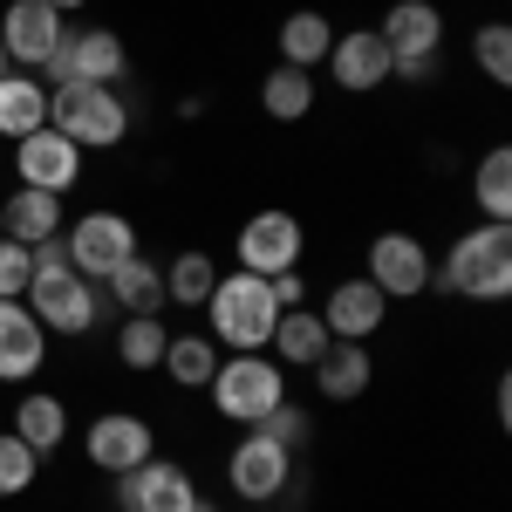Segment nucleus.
Segmentation results:
<instances>
[{"instance_id": "nucleus-1", "label": "nucleus", "mask_w": 512, "mask_h": 512, "mask_svg": "<svg viewBox=\"0 0 512 512\" xmlns=\"http://www.w3.org/2000/svg\"><path fill=\"white\" fill-rule=\"evenodd\" d=\"M205 315H212V342H226L233 355H253L274 342V321H280V301H274V280L260 274H219L212 294H205Z\"/></svg>"}, {"instance_id": "nucleus-2", "label": "nucleus", "mask_w": 512, "mask_h": 512, "mask_svg": "<svg viewBox=\"0 0 512 512\" xmlns=\"http://www.w3.org/2000/svg\"><path fill=\"white\" fill-rule=\"evenodd\" d=\"M431 280H444V287L465 294V301H506L512 294V233L499 226V219L458 233L451 253H444V267H437Z\"/></svg>"}, {"instance_id": "nucleus-3", "label": "nucleus", "mask_w": 512, "mask_h": 512, "mask_svg": "<svg viewBox=\"0 0 512 512\" xmlns=\"http://www.w3.org/2000/svg\"><path fill=\"white\" fill-rule=\"evenodd\" d=\"M48 130H62L76 151H110L130 137V103L103 82H55L48 89Z\"/></svg>"}, {"instance_id": "nucleus-4", "label": "nucleus", "mask_w": 512, "mask_h": 512, "mask_svg": "<svg viewBox=\"0 0 512 512\" xmlns=\"http://www.w3.org/2000/svg\"><path fill=\"white\" fill-rule=\"evenodd\" d=\"M212 410L226 417V424H260L274 403H287V369H280L267 349H253V355H219V369H212Z\"/></svg>"}, {"instance_id": "nucleus-5", "label": "nucleus", "mask_w": 512, "mask_h": 512, "mask_svg": "<svg viewBox=\"0 0 512 512\" xmlns=\"http://www.w3.org/2000/svg\"><path fill=\"white\" fill-rule=\"evenodd\" d=\"M301 246H308L301 219H294L287 205H267V212H253V219L239 226L233 260H239V274L274 280V274H287V267H301Z\"/></svg>"}, {"instance_id": "nucleus-6", "label": "nucleus", "mask_w": 512, "mask_h": 512, "mask_svg": "<svg viewBox=\"0 0 512 512\" xmlns=\"http://www.w3.org/2000/svg\"><path fill=\"white\" fill-rule=\"evenodd\" d=\"M383 48H390V69L396 76H431L437 69V48H444V14H437L431 0H396L390 14H383Z\"/></svg>"}, {"instance_id": "nucleus-7", "label": "nucleus", "mask_w": 512, "mask_h": 512, "mask_svg": "<svg viewBox=\"0 0 512 512\" xmlns=\"http://www.w3.org/2000/svg\"><path fill=\"white\" fill-rule=\"evenodd\" d=\"M123 69H130V55H123L117 28H76V35H62V48L41 62V82L48 89L55 82H103V89H117Z\"/></svg>"}, {"instance_id": "nucleus-8", "label": "nucleus", "mask_w": 512, "mask_h": 512, "mask_svg": "<svg viewBox=\"0 0 512 512\" xmlns=\"http://www.w3.org/2000/svg\"><path fill=\"white\" fill-rule=\"evenodd\" d=\"M62 246H69V267L103 287V280L137 253V226H130L123 212H82L76 226H62Z\"/></svg>"}, {"instance_id": "nucleus-9", "label": "nucleus", "mask_w": 512, "mask_h": 512, "mask_svg": "<svg viewBox=\"0 0 512 512\" xmlns=\"http://www.w3.org/2000/svg\"><path fill=\"white\" fill-rule=\"evenodd\" d=\"M28 294H35L28 315H35L48 335H89V328L103 321V287L82 280L76 267H62V274H35V280H28Z\"/></svg>"}, {"instance_id": "nucleus-10", "label": "nucleus", "mask_w": 512, "mask_h": 512, "mask_svg": "<svg viewBox=\"0 0 512 512\" xmlns=\"http://www.w3.org/2000/svg\"><path fill=\"white\" fill-rule=\"evenodd\" d=\"M287 478H294V451H280L267 431H246L233 444V458H226L233 499H253V506H274L280 492H287Z\"/></svg>"}, {"instance_id": "nucleus-11", "label": "nucleus", "mask_w": 512, "mask_h": 512, "mask_svg": "<svg viewBox=\"0 0 512 512\" xmlns=\"http://www.w3.org/2000/svg\"><path fill=\"white\" fill-rule=\"evenodd\" d=\"M117 499H123V512H212L198 499V478L185 465H171V458H144L137 472H123Z\"/></svg>"}, {"instance_id": "nucleus-12", "label": "nucleus", "mask_w": 512, "mask_h": 512, "mask_svg": "<svg viewBox=\"0 0 512 512\" xmlns=\"http://www.w3.org/2000/svg\"><path fill=\"white\" fill-rule=\"evenodd\" d=\"M431 274H437V260L417 233H376L369 239V274L362 280H376L390 301H417L431 287Z\"/></svg>"}, {"instance_id": "nucleus-13", "label": "nucleus", "mask_w": 512, "mask_h": 512, "mask_svg": "<svg viewBox=\"0 0 512 512\" xmlns=\"http://www.w3.org/2000/svg\"><path fill=\"white\" fill-rule=\"evenodd\" d=\"M62 35H69V21H62L48 0H7V14H0L7 62H14V69H28V76H41V62L62 48Z\"/></svg>"}, {"instance_id": "nucleus-14", "label": "nucleus", "mask_w": 512, "mask_h": 512, "mask_svg": "<svg viewBox=\"0 0 512 512\" xmlns=\"http://www.w3.org/2000/svg\"><path fill=\"white\" fill-rule=\"evenodd\" d=\"M144 458H158V437H151V424L137 417V410H103L96 424H89V465L96 472H137Z\"/></svg>"}, {"instance_id": "nucleus-15", "label": "nucleus", "mask_w": 512, "mask_h": 512, "mask_svg": "<svg viewBox=\"0 0 512 512\" xmlns=\"http://www.w3.org/2000/svg\"><path fill=\"white\" fill-rule=\"evenodd\" d=\"M14 171H21V185H35V192H76V178H82V151L62 137V130H28L21 144H14Z\"/></svg>"}, {"instance_id": "nucleus-16", "label": "nucleus", "mask_w": 512, "mask_h": 512, "mask_svg": "<svg viewBox=\"0 0 512 512\" xmlns=\"http://www.w3.org/2000/svg\"><path fill=\"white\" fill-rule=\"evenodd\" d=\"M315 315L335 342H369V335L390 321V294H383L376 280H342V287H328V301H321Z\"/></svg>"}, {"instance_id": "nucleus-17", "label": "nucleus", "mask_w": 512, "mask_h": 512, "mask_svg": "<svg viewBox=\"0 0 512 512\" xmlns=\"http://www.w3.org/2000/svg\"><path fill=\"white\" fill-rule=\"evenodd\" d=\"M328 76H335V89H342V96H369V89H383V82L396 76L383 35H376V28L335 35V48H328Z\"/></svg>"}, {"instance_id": "nucleus-18", "label": "nucleus", "mask_w": 512, "mask_h": 512, "mask_svg": "<svg viewBox=\"0 0 512 512\" xmlns=\"http://www.w3.org/2000/svg\"><path fill=\"white\" fill-rule=\"evenodd\" d=\"M41 362H48V328L21 301H0V383H35Z\"/></svg>"}, {"instance_id": "nucleus-19", "label": "nucleus", "mask_w": 512, "mask_h": 512, "mask_svg": "<svg viewBox=\"0 0 512 512\" xmlns=\"http://www.w3.org/2000/svg\"><path fill=\"white\" fill-rule=\"evenodd\" d=\"M0 226H7V239H21V246H41V239L62 233V198L35 192V185H14V192L0 198Z\"/></svg>"}, {"instance_id": "nucleus-20", "label": "nucleus", "mask_w": 512, "mask_h": 512, "mask_svg": "<svg viewBox=\"0 0 512 512\" xmlns=\"http://www.w3.org/2000/svg\"><path fill=\"white\" fill-rule=\"evenodd\" d=\"M103 301H110L117 315H164V267L144 260V253H130L117 274L103 280Z\"/></svg>"}, {"instance_id": "nucleus-21", "label": "nucleus", "mask_w": 512, "mask_h": 512, "mask_svg": "<svg viewBox=\"0 0 512 512\" xmlns=\"http://www.w3.org/2000/svg\"><path fill=\"white\" fill-rule=\"evenodd\" d=\"M369 376H376V362H369V342H328L315 362V383L328 403H355V396L369 390Z\"/></svg>"}, {"instance_id": "nucleus-22", "label": "nucleus", "mask_w": 512, "mask_h": 512, "mask_svg": "<svg viewBox=\"0 0 512 512\" xmlns=\"http://www.w3.org/2000/svg\"><path fill=\"white\" fill-rule=\"evenodd\" d=\"M328 342H335V335L321 328V315H308V308H280V321H274V342H267V355H274L280 369H315Z\"/></svg>"}, {"instance_id": "nucleus-23", "label": "nucleus", "mask_w": 512, "mask_h": 512, "mask_svg": "<svg viewBox=\"0 0 512 512\" xmlns=\"http://www.w3.org/2000/svg\"><path fill=\"white\" fill-rule=\"evenodd\" d=\"M41 123H48V82L28 76V69H7V76H0V137L21 144Z\"/></svg>"}, {"instance_id": "nucleus-24", "label": "nucleus", "mask_w": 512, "mask_h": 512, "mask_svg": "<svg viewBox=\"0 0 512 512\" xmlns=\"http://www.w3.org/2000/svg\"><path fill=\"white\" fill-rule=\"evenodd\" d=\"M14 437L35 451V458H48L62 437H69V410H62V396L48 390H28L21 403H14Z\"/></svg>"}, {"instance_id": "nucleus-25", "label": "nucleus", "mask_w": 512, "mask_h": 512, "mask_svg": "<svg viewBox=\"0 0 512 512\" xmlns=\"http://www.w3.org/2000/svg\"><path fill=\"white\" fill-rule=\"evenodd\" d=\"M315 69H267V82H260V103H267V117L274 123H301L308 110H315Z\"/></svg>"}, {"instance_id": "nucleus-26", "label": "nucleus", "mask_w": 512, "mask_h": 512, "mask_svg": "<svg viewBox=\"0 0 512 512\" xmlns=\"http://www.w3.org/2000/svg\"><path fill=\"white\" fill-rule=\"evenodd\" d=\"M328 48H335V28L321 21L315 7L280 21V62H287V69H321V62H328Z\"/></svg>"}, {"instance_id": "nucleus-27", "label": "nucleus", "mask_w": 512, "mask_h": 512, "mask_svg": "<svg viewBox=\"0 0 512 512\" xmlns=\"http://www.w3.org/2000/svg\"><path fill=\"white\" fill-rule=\"evenodd\" d=\"M158 369L178 383V390H205V383H212V369H219V342H212V335H171Z\"/></svg>"}, {"instance_id": "nucleus-28", "label": "nucleus", "mask_w": 512, "mask_h": 512, "mask_svg": "<svg viewBox=\"0 0 512 512\" xmlns=\"http://www.w3.org/2000/svg\"><path fill=\"white\" fill-rule=\"evenodd\" d=\"M472 198H478V212H485V219H499V226L512 219V151H506V144H492V151L478 158Z\"/></svg>"}, {"instance_id": "nucleus-29", "label": "nucleus", "mask_w": 512, "mask_h": 512, "mask_svg": "<svg viewBox=\"0 0 512 512\" xmlns=\"http://www.w3.org/2000/svg\"><path fill=\"white\" fill-rule=\"evenodd\" d=\"M212 280H219V260L192 246V253H178V260L164 267V301H178V308H205Z\"/></svg>"}, {"instance_id": "nucleus-30", "label": "nucleus", "mask_w": 512, "mask_h": 512, "mask_svg": "<svg viewBox=\"0 0 512 512\" xmlns=\"http://www.w3.org/2000/svg\"><path fill=\"white\" fill-rule=\"evenodd\" d=\"M164 342H171L164 315H123V328H117V362H123V369H158V362H164Z\"/></svg>"}, {"instance_id": "nucleus-31", "label": "nucleus", "mask_w": 512, "mask_h": 512, "mask_svg": "<svg viewBox=\"0 0 512 512\" xmlns=\"http://www.w3.org/2000/svg\"><path fill=\"white\" fill-rule=\"evenodd\" d=\"M35 472H41V458L14 431H0V499H21L35 485Z\"/></svg>"}, {"instance_id": "nucleus-32", "label": "nucleus", "mask_w": 512, "mask_h": 512, "mask_svg": "<svg viewBox=\"0 0 512 512\" xmlns=\"http://www.w3.org/2000/svg\"><path fill=\"white\" fill-rule=\"evenodd\" d=\"M472 48H478V69L506 89V82H512V28H506V21H485V28L472 35Z\"/></svg>"}, {"instance_id": "nucleus-33", "label": "nucleus", "mask_w": 512, "mask_h": 512, "mask_svg": "<svg viewBox=\"0 0 512 512\" xmlns=\"http://www.w3.org/2000/svg\"><path fill=\"white\" fill-rule=\"evenodd\" d=\"M253 431H267V437L280 444V451H308L315 424H308V410H301V403H274V410H267V417H260Z\"/></svg>"}, {"instance_id": "nucleus-34", "label": "nucleus", "mask_w": 512, "mask_h": 512, "mask_svg": "<svg viewBox=\"0 0 512 512\" xmlns=\"http://www.w3.org/2000/svg\"><path fill=\"white\" fill-rule=\"evenodd\" d=\"M28 280H35V253L21 239H0V301H21Z\"/></svg>"}, {"instance_id": "nucleus-35", "label": "nucleus", "mask_w": 512, "mask_h": 512, "mask_svg": "<svg viewBox=\"0 0 512 512\" xmlns=\"http://www.w3.org/2000/svg\"><path fill=\"white\" fill-rule=\"evenodd\" d=\"M274 301H280V308H308V280H301V267L274 274Z\"/></svg>"}, {"instance_id": "nucleus-36", "label": "nucleus", "mask_w": 512, "mask_h": 512, "mask_svg": "<svg viewBox=\"0 0 512 512\" xmlns=\"http://www.w3.org/2000/svg\"><path fill=\"white\" fill-rule=\"evenodd\" d=\"M48 7H55L62 21H69V14H76V7H89V0H48Z\"/></svg>"}, {"instance_id": "nucleus-37", "label": "nucleus", "mask_w": 512, "mask_h": 512, "mask_svg": "<svg viewBox=\"0 0 512 512\" xmlns=\"http://www.w3.org/2000/svg\"><path fill=\"white\" fill-rule=\"evenodd\" d=\"M7 69H14V62H7V41H0V76H7Z\"/></svg>"}, {"instance_id": "nucleus-38", "label": "nucleus", "mask_w": 512, "mask_h": 512, "mask_svg": "<svg viewBox=\"0 0 512 512\" xmlns=\"http://www.w3.org/2000/svg\"><path fill=\"white\" fill-rule=\"evenodd\" d=\"M0 239H7V226H0Z\"/></svg>"}]
</instances>
